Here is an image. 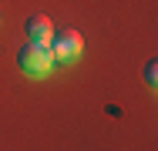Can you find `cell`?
I'll use <instances>...</instances> for the list:
<instances>
[{
    "instance_id": "6da1fadb",
    "label": "cell",
    "mask_w": 158,
    "mask_h": 151,
    "mask_svg": "<svg viewBox=\"0 0 158 151\" xmlns=\"http://www.w3.org/2000/svg\"><path fill=\"white\" fill-rule=\"evenodd\" d=\"M17 64H20V71L31 74V77H44V74H51V67H54L51 44H34V40H27V44L20 47V54H17Z\"/></svg>"
},
{
    "instance_id": "7a4b0ae2",
    "label": "cell",
    "mask_w": 158,
    "mask_h": 151,
    "mask_svg": "<svg viewBox=\"0 0 158 151\" xmlns=\"http://www.w3.org/2000/svg\"><path fill=\"white\" fill-rule=\"evenodd\" d=\"M51 54H54L57 64H74V60L84 54V37L74 27L54 30V37H51Z\"/></svg>"
},
{
    "instance_id": "3957f363",
    "label": "cell",
    "mask_w": 158,
    "mask_h": 151,
    "mask_svg": "<svg viewBox=\"0 0 158 151\" xmlns=\"http://www.w3.org/2000/svg\"><path fill=\"white\" fill-rule=\"evenodd\" d=\"M24 30H27V40H34V44H51V37H54V24H51L47 14H34V17H27Z\"/></svg>"
},
{
    "instance_id": "277c9868",
    "label": "cell",
    "mask_w": 158,
    "mask_h": 151,
    "mask_svg": "<svg viewBox=\"0 0 158 151\" xmlns=\"http://www.w3.org/2000/svg\"><path fill=\"white\" fill-rule=\"evenodd\" d=\"M145 84H148V88H155V84H158V64H155V60L145 67Z\"/></svg>"
}]
</instances>
